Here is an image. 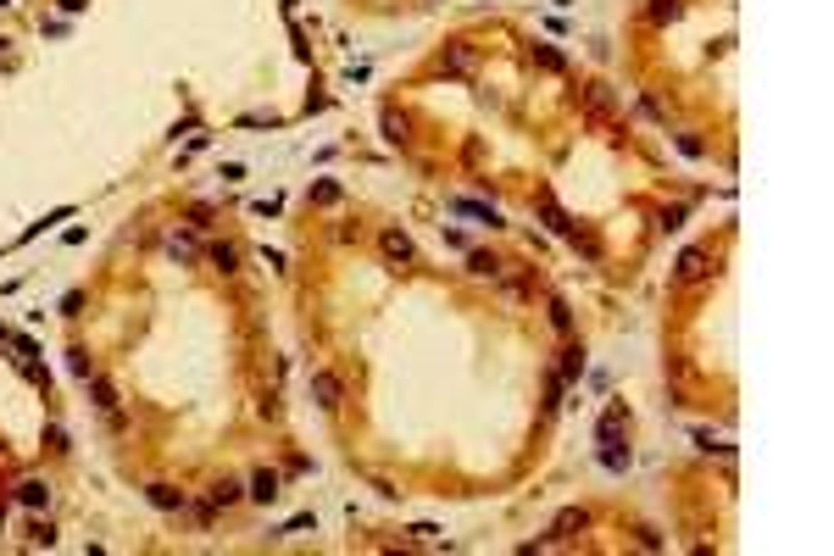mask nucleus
Returning a JSON list of instances; mask_svg holds the SVG:
<instances>
[{
    "mask_svg": "<svg viewBox=\"0 0 834 556\" xmlns=\"http://www.w3.org/2000/svg\"><path fill=\"white\" fill-rule=\"evenodd\" d=\"M379 251H384V262L412 267V239H406L401 229H384V234H379Z\"/></svg>",
    "mask_w": 834,
    "mask_h": 556,
    "instance_id": "obj_1",
    "label": "nucleus"
},
{
    "mask_svg": "<svg viewBox=\"0 0 834 556\" xmlns=\"http://www.w3.org/2000/svg\"><path fill=\"white\" fill-rule=\"evenodd\" d=\"M584 523H590V512H584V506H568V512H556V523H551V534L540 540V551H546V545H556V540H568V534H573V528H584Z\"/></svg>",
    "mask_w": 834,
    "mask_h": 556,
    "instance_id": "obj_2",
    "label": "nucleus"
},
{
    "mask_svg": "<svg viewBox=\"0 0 834 556\" xmlns=\"http://www.w3.org/2000/svg\"><path fill=\"white\" fill-rule=\"evenodd\" d=\"M534 212H540V217H546V223H551V234H562V239H578L573 217H568V212H562V206H556V200H551V195H540V200H534Z\"/></svg>",
    "mask_w": 834,
    "mask_h": 556,
    "instance_id": "obj_3",
    "label": "nucleus"
},
{
    "mask_svg": "<svg viewBox=\"0 0 834 556\" xmlns=\"http://www.w3.org/2000/svg\"><path fill=\"white\" fill-rule=\"evenodd\" d=\"M440 72H456V78H462V72H473V50H467L462 39H450L445 50H440Z\"/></svg>",
    "mask_w": 834,
    "mask_h": 556,
    "instance_id": "obj_4",
    "label": "nucleus"
},
{
    "mask_svg": "<svg viewBox=\"0 0 834 556\" xmlns=\"http://www.w3.org/2000/svg\"><path fill=\"white\" fill-rule=\"evenodd\" d=\"M312 400H318L323 412H334L340 406V378L334 373H312Z\"/></svg>",
    "mask_w": 834,
    "mask_h": 556,
    "instance_id": "obj_5",
    "label": "nucleus"
},
{
    "mask_svg": "<svg viewBox=\"0 0 834 556\" xmlns=\"http://www.w3.org/2000/svg\"><path fill=\"white\" fill-rule=\"evenodd\" d=\"M701 273H706V256H701V251H684V256H678V267H673L678 284H695Z\"/></svg>",
    "mask_w": 834,
    "mask_h": 556,
    "instance_id": "obj_6",
    "label": "nucleus"
},
{
    "mask_svg": "<svg viewBox=\"0 0 834 556\" xmlns=\"http://www.w3.org/2000/svg\"><path fill=\"white\" fill-rule=\"evenodd\" d=\"M17 501H23V506H33V512H39V506H45V501H50V484H45V479H23V484H17Z\"/></svg>",
    "mask_w": 834,
    "mask_h": 556,
    "instance_id": "obj_7",
    "label": "nucleus"
},
{
    "mask_svg": "<svg viewBox=\"0 0 834 556\" xmlns=\"http://www.w3.org/2000/svg\"><path fill=\"white\" fill-rule=\"evenodd\" d=\"M456 212H467V217H479V223H489V229H501V212L495 206H484V200H450Z\"/></svg>",
    "mask_w": 834,
    "mask_h": 556,
    "instance_id": "obj_8",
    "label": "nucleus"
},
{
    "mask_svg": "<svg viewBox=\"0 0 834 556\" xmlns=\"http://www.w3.org/2000/svg\"><path fill=\"white\" fill-rule=\"evenodd\" d=\"M151 506H161V512H178V506H184V490H173V484H151Z\"/></svg>",
    "mask_w": 834,
    "mask_h": 556,
    "instance_id": "obj_9",
    "label": "nucleus"
},
{
    "mask_svg": "<svg viewBox=\"0 0 834 556\" xmlns=\"http://www.w3.org/2000/svg\"><path fill=\"white\" fill-rule=\"evenodd\" d=\"M251 495H256V501H273V495H278V473H267V467H261L256 479H251Z\"/></svg>",
    "mask_w": 834,
    "mask_h": 556,
    "instance_id": "obj_10",
    "label": "nucleus"
},
{
    "mask_svg": "<svg viewBox=\"0 0 834 556\" xmlns=\"http://www.w3.org/2000/svg\"><path fill=\"white\" fill-rule=\"evenodd\" d=\"M467 267H473L479 278H501V262H495L489 251H473V256H467Z\"/></svg>",
    "mask_w": 834,
    "mask_h": 556,
    "instance_id": "obj_11",
    "label": "nucleus"
},
{
    "mask_svg": "<svg viewBox=\"0 0 834 556\" xmlns=\"http://www.w3.org/2000/svg\"><path fill=\"white\" fill-rule=\"evenodd\" d=\"M206 256H212V262L223 267V273H234V262H239V251H234V245H228V239H217V245H212V251H206Z\"/></svg>",
    "mask_w": 834,
    "mask_h": 556,
    "instance_id": "obj_12",
    "label": "nucleus"
},
{
    "mask_svg": "<svg viewBox=\"0 0 834 556\" xmlns=\"http://www.w3.org/2000/svg\"><path fill=\"white\" fill-rule=\"evenodd\" d=\"M90 390H95V406H100V412H117V390H112L106 378H90Z\"/></svg>",
    "mask_w": 834,
    "mask_h": 556,
    "instance_id": "obj_13",
    "label": "nucleus"
},
{
    "mask_svg": "<svg viewBox=\"0 0 834 556\" xmlns=\"http://www.w3.org/2000/svg\"><path fill=\"white\" fill-rule=\"evenodd\" d=\"M239 495H245V490H239L234 479H223V484H212V506H234Z\"/></svg>",
    "mask_w": 834,
    "mask_h": 556,
    "instance_id": "obj_14",
    "label": "nucleus"
},
{
    "mask_svg": "<svg viewBox=\"0 0 834 556\" xmlns=\"http://www.w3.org/2000/svg\"><path fill=\"white\" fill-rule=\"evenodd\" d=\"M529 62H540V67H551V72H562V56H556L551 45H529Z\"/></svg>",
    "mask_w": 834,
    "mask_h": 556,
    "instance_id": "obj_15",
    "label": "nucleus"
},
{
    "mask_svg": "<svg viewBox=\"0 0 834 556\" xmlns=\"http://www.w3.org/2000/svg\"><path fill=\"white\" fill-rule=\"evenodd\" d=\"M678 17V0H651V23H673Z\"/></svg>",
    "mask_w": 834,
    "mask_h": 556,
    "instance_id": "obj_16",
    "label": "nucleus"
},
{
    "mask_svg": "<svg viewBox=\"0 0 834 556\" xmlns=\"http://www.w3.org/2000/svg\"><path fill=\"white\" fill-rule=\"evenodd\" d=\"M406 540H412V545H440V528H434V523H417Z\"/></svg>",
    "mask_w": 834,
    "mask_h": 556,
    "instance_id": "obj_17",
    "label": "nucleus"
},
{
    "mask_svg": "<svg viewBox=\"0 0 834 556\" xmlns=\"http://www.w3.org/2000/svg\"><path fill=\"white\" fill-rule=\"evenodd\" d=\"M312 200H318V206H334V200H340V184H328V178L312 184Z\"/></svg>",
    "mask_w": 834,
    "mask_h": 556,
    "instance_id": "obj_18",
    "label": "nucleus"
},
{
    "mask_svg": "<svg viewBox=\"0 0 834 556\" xmlns=\"http://www.w3.org/2000/svg\"><path fill=\"white\" fill-rule=\"evenodd\" d=\"M551 323L562 328V334H568V328H573V312H568V300H551Z\"/></svg>",
    "mask_w": 834,
    "mask_h": 556,
    "instance_id": "obj_19",
    "label": "nucleus"
},
{
    "mask_svg": "<svg viewBox=\"0 0 834 556\" xmlns=\"http://www.w3.org/2000/svg\"><path fill=\"white\" fill-rule=\"evenodd\" d=\"M584 100H590V111H607V106H612L607 84H590V95H584Z\"/></svg>",
    "mask_w": 834,
    "mask_h": 556,
    "instance_id": "obj_20",
    "label": "nucleus"
},
{
    "mask_svg": "<svg viewBox=\"0 0 834 556\" xmlns=\"http://www.w3.org/2000/svg\"><path fill=\"white\" fill-rule=\"evenodd\" d=\"M72 373H78V378H95V361L84 356V351H72Z\"/></svg>",
    "mask_w": 834,
    "mask_h": 556,
    "instance_id": "obj_21",
    "label": "nucleus"
},
{
    "mask_svg": "<svg viewBox=\"0 0 834 556\" xmlns=\"http://www.w3.org/2000/svg\"><path fill=\"white\" fill-rule=\"evenodd\" d=\"M556 406H562V378H551V384H546V412H556Z\"/></svg>",
    "mask_w": 834,
    "mask_h": 556,
    "instance_id": "obj_22",
    "label": "nucleus"
}]
</instances>
